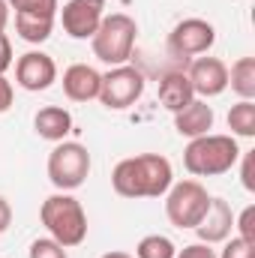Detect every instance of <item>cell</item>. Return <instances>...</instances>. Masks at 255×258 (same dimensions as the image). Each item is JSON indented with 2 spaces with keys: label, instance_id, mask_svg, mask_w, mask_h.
Returning a JSON list of instances; mask_svg holds the SVG:
<instances>
[{
  "label": "cell",
  "instance_id": "484cf974",
  "mask_svg": "<svg viewBox=\"0 0 255 258\" xmlns=\"http://www.w3.org/2000/svg\"><path fill=\"white\" fill-rule=\"evenodd\" d=\"M240 156H243V168H240V180H243V186H246L249 192H255V177H252L255 150H249V153H240Z\"/></svg>",
  "mask_w": 255,
  "mask_h": 258
},
{
  "label": "cell",
  "instance_id": "4dcf8cb0",
  "mask_svg": "<svg viewBox=\"0 0 255 258\" xmlns=\"http://www.w3.org/2000/svg\"><path fill=\"white\" fill-rule=\"evenodd\" d=\"M102 258H135V255H129V252H120V249H114V252H105Z\"/></svg>",
  "mask_w": 255,
  "mask_h": 258
},
{
  "label": "cell",
  "instance_id": "83f0119b",
  "mask_svg": "<svg viewBox=\"0 0 255 258\" xmlns=\"http://www.w3.org/2000/svg\"><path fill=\"white\" fill-rule=\"evenodd\" d=\"M12 96H15L12 84L6 81V75H0V114H6L12 108Z\"/></svg>",
  "mask_w": 255,
  "mask_h": 258
},
{
  "label": "cell",
  "instance_id": "d4e9b609",
  "mask_svg": "<svg viewBox=\"0 0 255 258\" xmlns=\"http://www.w3.org/2000/svg\"><path fill=\"white\" fill-rule=\"evenodd\" d=\"M174 258H216L213 252V246H207V243H189V246H183V249H177V255Z\"/></svg>",
  "mask_w": 255,
  "mask_h": 258
},
{
  "label": "cell",
  "instance_id": "2e32d148",
  "mask_svg": "<svg viewBox=\"0 0 255 258\" xmlns=\"http://www.w3.org/2000/svg\"><path fill=\"white\" fill-rule=\"evenodd\" d=\"M33 129L45 141H54V144L57 141H66V135L72 132V114L66 108H60V105H45V108L36 111Z\"/></svg>",
  "mask_w": 255,
  "mask_h": 258
},
{
  "label": "cell",
  "instance_id": "ac0fdd59",
  "mask_svg": "<svg viewBox=\"0 0 255 258\" xmlns=\"http://www.w3.org/2000/svg\"><path fill=\"white\" fill-rule=\"evenodd\" d=\"M228 87L240 99H255V57H240L228 69Z\"/></svg>",
  "mask_w": 255,
  "mask_h": 258
},
{
  "label": "cell",
  "instance_id": "277c9868",
  "mask_svg": "<svg viewBox=\"0 0 255 258\" xmlns=\"http://www.w3.org/2000/svg\"><path fill=\"white\" fill-rule=\"evenodd\" d=\"M135 36H138L135 18L126 15V12H111V15L102 18V24L93 33L90 45H93L96 60H102V63H108V66H123L132 57Z\"/></svg>",
  "mask_w": 255,
  "mask_h": 258
},
{
  "label": "cell",
  "instance_id": "5b68a950",
  "mask_svg": "<svg viewBox=\"0 0 255 258\" xmlns=\"http://www.w3.org/2000/svg\"><path fill=\"white\" fill-rule=\"evenodd\" d=\"M90 174V153L78 141H57L48 153V180L57 186V192L78 189Z\"/></svg>",
  "mask_w": 255,
  "mask_h": 258
},
{
  "label": "cell",
  "instance_id": "6da1fadb",
  "mask_svg": "<svg viewBox=\"0 0 255 258\" xmlns=\"http://www.w3.org/2000/svg\"><path fill=\"white\" fill-rule=\"evenodd\" d=\"M171 183L174 171L162 153H138L120 159L111 171V186L123 198H162Z\"/></svg>",
  "mask_w": 255,
  "mask_h": 258
},
{
  "label": "cell",
  "instance_id": "3957f363",
  "mask_svg": "<svg viewBox=\"0 0 255 258\" xmlns=\"http://www.w3.org/2000/svg\"><path fill=\"white\" fill-rule=\"evenodd\" d=\"M39 219L48 228V237H54L66 249L81 246L87 237V213H84L81 201L69 192L48 195L39 207Z\"/></svg>",
  "mask_w": 255,
  "mask_h": 258
},
{
  "label": "cell",
  "instance_id": "9c48e42d",
  "mask_svg": "<svg viewBox=\"0 0 255 258\" xmlns=\"http://www.w3.org/2000/svg\"><path fill=\"white\" fill-rule=\"evenodd\" d=\"M105 18V0H66L60 9L63 33L72 39H93Z\"/></svg>",
  "mask_w": 255,
  "mask_h": 258
},
{
  "label": "cell",
  "instance_id": "4fadbf2b",
  "mask_svg": "<svg viewBox=\"0 0 255 258\" xmlns=\"http://www.w3.org/2000/svg\"><path fill=\"white\" fill-rule=\"evenodd\" d=\"M99 84H102V75L87 63H72L63 72V93L72 102L99 99Z\"/></svg>",
  "mask_w": 255,
  "mask_h": 258
},
{
  "label": "cell",
  "instance_id": "4316f807",
  "mask_svg": "<svg viewBox=\"0 0 255 258\" xmlns=\"http://www.w3.org/2000/svg\"><path fill=\"white\" fill-rule=\"evenodd\" d=\"M9 66H12V42L6 33H0V75H6Z\"/></svg>",
  "mask_w": 255,
  "mask_h": 258
},
{
  "label": "cell",
  "instance_id": "f546056e",
  "mask_svg": "<svg viewBox=\"0 0 255 258\" xmlns=\"http://www.w3.org/2000/svg\"><path fill=\"white\" fill-rule=\"evenodd\" d=\"M6 24H9V3L0 0V33L6 30Z\"/></svg>",
  "mask_w": 255,
  "mask_h": 258
},
{
  "label": "cell",
  "instance_id": "5bb4252c",
  "mask_svg": "<svg viewBox=\"0 0 255 258\" xmlns=\"http://www.w3.org/2000/svg\"><path fill=\"white\" fill-rule=\"evenodd\" d=\"M213 120H216V114H213V108L207 105V99H192L186 108H180L177 114H174V129L183 135V138H198V135H207L210 129H213Z\"/></svg>",
  "mask_w": 255,
  "mask_h": 258
},
{
  "label": "cell",
  "instance_id": "7c38bea8",
  "mask_svg": "<svg viewBox=\"0 0 255 258\" xmlns=\"http://www.w3.org/2000/svg\"><path fill=\"white\" fill-rule=\"evenodd\" d=\"M192 231H195L198 240L207 243V246L225 243V240L231 237V231H234V210H231V204H228L225 198H213V195H210V207H207L204 219H201Z\"/></svg>",
  "mask_w": 255,
  "mask_h": 258
},
{
  "label": "cell",
  "instance_id": "9a60e30c",
  "mask_svg": "<svg viewBox=\"0 0 255 258\" xmlns=\"http://www.w3.org/2000/svg\"><path fill=\"white\" fill-rule=\"evenodd\" d=\"M192 99H195V90H192L186 72H165L159 78V105L168 108L171 114L186 108Z\"/></svg>",
  "mask_w": 255,
  "mask_h": 258
},
{
  "label": "cell",
  "instance_id": "44dd1931",
  "mask_svg": "<svg viewBox=\"0 0 255 258\" xmlns=\"http://www.w3.org/2000/svg\"><path fill=\"white\" fill-rule=\"evenodd\" d=\"M27 258H69L66 246H60L54 237H36L27 249Z\"/></svg>",
  "mask_w": 255,
  "mask_h": 258
},
{
  "label": "cell",
  "instance_id": "ffe728a7",
  "mask_svg": "<svg viewBox=\"0 0 255 258\" xmlns=\"http://www.w3.org/2000/svg\"><path fill=\"white\" fill-rule=\"evenodd\" d=\"M174 255H177V246L165 234H147L135 246V258H174Z\"/></svg>",
  "mask_w": 255,
  "mask_h": 258
},
{
  "label": "cell",
  "instance_id": "ba28073f",
  "mask_svg": "<svg viewBox=\"0 0 255 258\" xmlns=\"http://www.w3.org/2000/svg\"><path fill=\"white\" fill-rule=\"evenodd\" d=\"M216 42V27L204 18H183L168 33V54L189 60L198 54H207Z\"/></svg>",
  "mask_w": 255,
  "mask_h": 258
},
{
  "label": "cell",
  "instance_id": "f1b7e54d",
  "mask_svg": "<svg viewBox=\"0 0 255 258\" xmlns=\"http://www.w3.org/2000/svg\"><path fill=\"white\" fill-rule=\"evenodd\" d=\"M9 225H12V204L0 195V234L9 231Z\"/></svg>",
  "mask_w": 255,
  "mask_h": 258
},
{
  "label": "cell",
  "instance_id": "7402d4cb",
  "mask_svg": "<svg viewBox=\"0 0 255 258\" xmlns=\"http://www.w3.org/2000/svg\"><path fill=\"white\" fill-rule=\"evenodd\" d=\"M6 3L15 12H33V15H57L60 9L57 0H6Z\"/></svg>",
  "mask_w": 255,
  "mask_h": 258
},
{
  "label": "cell",
  "instance_id": "603a6c76",
  "mask_svg": "<svg viewBox=\"0 0 255 258\" xmlns=\"http://www.w3.org/2000/svg\"><path fill=\"white\" fill-rule=\"evenodd\" d=\"M234 228H237V237L246 240V243H255V207H243L240 216H234Z\"/></svg>",
  "mask_w": 255,
  "mask_h": 258
},
{
  "label": "cell",
  "instance_id": "52a82bcc",
  "mask_svg": "<svg viewBox=\"0 0 255 258\" xmlns=\"http://www.w3.org/2000/svg\"><path fill=\"white\" fill-rule=\"evenodd\" d=\"M144 93V72L135 69V66H111L105 75H102V84H99V102L111 111H123L129 105H135Z\"/></svg>",
  "mask_w": 255,
  "mask_h": 258
},
{
  "label": "cell",
  "instance_id": "8fae6325",
  "mask_svg": "<svg viewBox=\"0 0 255 258\" xmlns=\"http://www.w3.org/2000/svg\"><path fill=\"white\" fill-rule=\"evenodd\" d=\"M186 78L198 99H210L228 90V66L219 57H195L186 69Z\"/></svg>",
  "mask_w": 255,
  "mask_h": 258
},
{
  "label": "cell",
  "instance_id": "cb8c5ba5",
  "mask_svg": "<svg viewBox=\"0 0 255 258\" xmlns=\"http://www.w3.org/2000/svg\"><path fill=\"white\" fill-rule=\"evenodd\" d=\"M216 258H255V243H246V240H240V237L234 234V237L225 240L222 252Z\"/></svg>",
  "mask_w": 255,
  "mask_h": 258
},
{
  "label": "cell",
  "instance_id": "30bf717a",
  "mask_svg": "<svg viewBox=\"0 0 255 258\" xmlns=\"http://www.w3.org/2000/svg\"><path fill=\"white\" fill-rule=\"evenodd\" d=\"M15 81H18V87H24L30 93L48 90L57 81V63L45 51H27L15 60Z\"/></svg>",
  "mask_w": 255,
  "mask_h": 258
},
{
  "label": "cell",
  "instance_id": "7a4b0ae2",
  "mask_svg": "<svg viewBox=\"0 0 255 258\" xmlns=\"http://www.w3.org/2000/svg\"><path fill=\"white\" fill-rule=\"evenodd\" d=\"M240 153L243 150L237 147L234 135L207 132V135L189 138V144L183 150V165L195 177H219V174H225L237 165Z\"/></svg>",
  "mask_w": 255,
  "mask_h": 258
},
{
  "label": "cell",
  "instance_id": "d6986e66",
  "mask_svg": "<svg viewBox=\"0 0 255 258\" xmlns=\"http://www.w3.org/2000/svg\"><path fill=\"white\" fill-rule=\"evenodd\" d=\"M228 129H231L234 138H252L255 135V102L252 99H240L237 105H231Z\"/></svg>",
  "mask_w": 255,
  "mask_h": 258
},
{
  "label": "cell",
  "instance_id": "e0dca14e",
  "mask_svg": "<svg viewBox=\"0 0 255 258\" xmlns=\"http://www.w3.org/2000/svg\"><path fill=\"white\" fill-rule=\"evenodd\" d=\"M54 30V15H33V12H15V33L30 42V45H39L51 36Z\"/></svg>",
  "mask_w": 255,
  "mask_h": 258
},
{
  "label": "cell",
  "instance_id": "8992f818",
  "mask_svg": "<svg viewBox=\"0 0 255 258\" xmlns=\"http://www.w3.org/2000/svg\"><path fill=\"white\" fill-rule=\"evenodd\" d=\"M210 207V192L198 180H180L171 183L165 192V216L174 228H195Z\"/></svg>",
  "mask_w": 255,
  "mask_h": 258
}]
</instances>
